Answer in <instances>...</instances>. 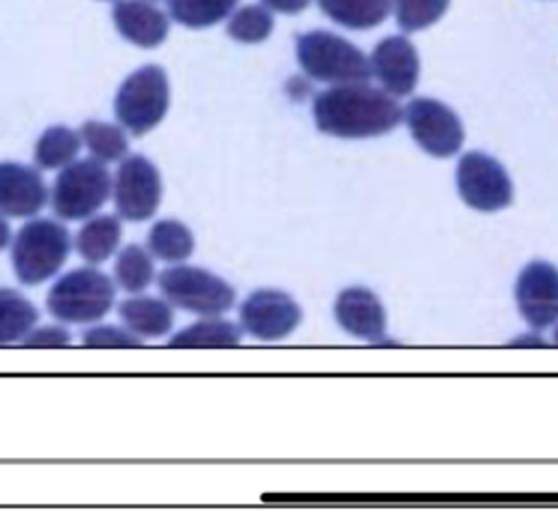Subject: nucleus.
<instances>
[{
    "label": "nucleus",
    "instance_id": "nucleus-9",
    "mask_svg": "<svg viewBox=\"0 0 558 517\" xmlns=\"http://www.w3.org/2000/svg\"><path fill=\"white\" fill-rule=\"evenodd\" d=\"M462 201L477 212H497L512 203V181L506 168L490 155H462L456 172Z\"/></svg>",
    "mask_w": 558,
    "mask_h": 517
},
{
    "label": "nucleus",
    "instance_id": "nucleus-13",
    "mask_svg": "<svg viewBox=\"0 0 558 517\" xmlns=\"http://www.w3.org/2000/svg\"><path fill=\"white\" fill-rule=\"evenodd\" d=\"M373 76L392 96H408L418 81V55L410 39L390 35L381 39L371 55Z\"/></svg>",
    "mask_w": 558,
    "mask_h": 517
},
{
    "label": "nucleus",
    "instance_id": "nucleus-22",
    "mask_svg": "<svg viewBox=\"0 0 558 517\" xmlns=\"http://www.w3.org/2000/svg\"><path fill=\"white\" fill-rule=\"evenodd\" d=\"M242 329L225 318H205L192 323L190 327L177 332L168 345L170 347H233L240 345Z\"/></svg>",
    "mask_w": 558,
    "mask_h": 517
},
{
    "label": "nucleus",
    "instance_id": "nucleus-11",
    "mask_svg": "<svg viewBox=\"0 0 558 517\" xmlns=\"http://www.w3.org/2000/svg\"><path fill=\"white\" fill-rule=\"evenodd\" d=\"M299 303L281 290L262 288L246 297L240 308L242 327L257 340H281L301 323Z\"/></svg>",
    "mask_w": 558,
    "mask_h": 517
},
{
    "label": "nucleus",
    "instance_id": "nucleus-2",
    "mask_svg": "<svg viewBox=\"0 0 558 517\" xmlns=\"http://www.w3.org/2000/svg\"><path fill=\"white\" fill-rule=\"evenodd\" d=\"M296 61L307 76L331 85L368 83L373 76L371 59L357 46L329 31L299 35Z\"/></svg>",
    "mask_w": 558,
    "mask_h": 517
},
{
    "label": "nucleus",
    "instance_id": "nucleus-4",
    "mask_svg": "<svg viewBox=\"0 0 558 517\" xmlns=\"http://www.w3.org/2000/svg\"><path fill=\"white\" fill-rule=\"evenodd\" d=\"M70 253L68 229L50 218H33L20 227L11 247V262L17 279L37 286L50 279Z\"/></svg>",
    "mask_w": 558,
    "mask_h": 517
},
{
    "label": "nucleus",
    "instance_id": "nucleus-23",
    "mask_svg": "<svg viewBox=\"0 0 558 517\" xmlns=\"http://www.w3.org/2000/svg\"><path fill=\"white\" fill-rule=\"evenodd\" d=\"M35 323V305L17 290L0 288V345L24 340Z\"/></svg>",
    "mask_w": 558,
    "mask_h": 517
},
{
    "label": "nucleus",
    "instance_id": "nucleus-20",
    "mask_svg": "<svg viewBox=\"0 0 558 517\" xmlns=\"http://www.w3.org/2000/svg\"><path fill=\"white\" fill-rule=\"evenodd\" d=\"M81 146H83V140L78 131L65 124H54L39 135L35 144V164L41 170L63 168L76 159Z\"/></svg>",
    "mask_w": 558,
    "mask_h": 517
},
{
    "label": "nucleus",
    "instance_id": "nucleus-34",
    "mask_svg": "<svg viewBox=\"0 0 558 517\" xmlns=\"http://www.w3.org/2000/svg\"><path fill=\"white\" fill-rule=\"evenodd\" d=\"M554 342H556V345H558V327H556V329H554Z\"/></svg>",
    "mask_w": 558,
    "mask_h": 517
},
{
    "label": "nucleus",
    "instance_id": "nucleus-14",
    "mask_svg": "<svg viewBox=\"0 0 558 517\" xmlns=\"http://www.w3.org/2000/svg\"><path fill=\"white\" fill-rule=\"evenodd\" d=\"M48 201V188L37 168L0 161V214L22 218L35 216Z\"/></svg>",
    "mask_w": 558,
    "mask_h": 517
},
{
    "label": "nucleus",
    "instance_id": "nucleus-7",
    "mask_svg": "<svg viewBox=\"0 0 558 517\" xmlns=\"http://www.w3.org/2000/svg\"><path fill=\"white\" fill-rule=\"evenodd\" d=\"M157 286L166 301L201 316H218L235 301L231 284L201 266H168L159 273Z\"/></svg>",
    "mask_w": 558,
    "mask_h": 517
},
{
    "label": "nucleus",
    "instance_id": "nucleus-1",
    "mask_svg": "<svg viewBox=\"0 0 558 517\" xmlns=\"http://www.w3.org/2000/svg\"><path fill=\"white\" fill-rule=\"evenodd\" d=\"M316 127L333 137H377L392 131L403 109L390 92L368 83L331 85L314 98Z\"/></svg>",
    "mask_w": 558,
    "mask_h": 517
},
{
    "label": "nucleus",
    "instance_id": "nucleus-6",
    "mask_svg": "<svg viewBox=\"0 0 558 517\" xmlns=\"http://www.w3.org/2000/svg\"><path fill=\"white\" fill-rule=\"evenodd\" d=\"M111 190L113 179L102 161L94 157L74 159L54 179L50 192L52 209L63 220L89 218L107 203Z\"/></svg>",
    "mask_w": 558,
    "mask_h": 517
},
{
    "label": "nucleus",
    "instance_id": "nucleus-21",
    "mask_svg": "<svg viewBox=\"0 0 558 517\" xmlns=\"http://www.w3.org/2000/svg\"><path fill=\"white\" fill-rule=\"evenodd\" d=\"M146 244L148 253L157 260L183 262L194 251V236L183 223L174 218H163L150 227Z\"/></svg>",
    "mask_w": 558,
    "mask_h": 517
},
{
    "label": "nucleus",
    "instance_id": "nucleus-15",
    "mask_svg": "<svg viewBox=\"0 0 558 517\" xmlns=\"http://www.w3.org/2000/svg\"><path fill=\"white\" fill-rule=\"evenodd\" d=\"M338 325L351 336L379 340L386 334V310L377 294L364 286L344 288L333 305Z\"/></svg>",
    "mask_w": 558,
    "mask_h": 517
},
{
    "label": "nucleus",
    "instance_id": "nucleus-16",
    "mask_svg": "<svg viewBox=\"0 0 558 517\" xmlns=\"http://www.w3.org/2000/svg\"><path fill=\"white\" fill-rule=\"evenodd\" d=\"M111 17L118 33L140 48L159 46L170 31L168 15L148 0H118Z\"/></svg>",
    "mask_w": 558,
    "mask_h": 517
},
{
    "label": "nucleus",
    "instance_id": "nucleus-3",
    "mask_svg": "<svg viewBox=\"0 0 558 517\" xmlns=\"http://www.w3.org/2000/svg\"><path fill=\"white\" fill-rule=\"evenodd\" d=\"M113 299V281L94 266H81L68 270L52 284L46 305L63 323H94L111 310Z\"/></svg>",
    "mask_w": 558,
    "mask_h": 517
},
{
    "label": "nucleus",
    "instance_id": "nucleus-24",
    "mask_svg": "<svg viewBox=\"0 0 558 517\" xmlns=\"http://www.w3.org/2000/svg\"><path fill=\"white\" fill-rule=\"evenodd\" d=\"M78 133L94 159L109 164V161H120L126 157L129 142L120 127L100 122V120H87V122H83Z\"/></svg>",
    "mask_w": 558,
    "mask_h": 517
},
{
    "label": "nucleus",
    "instance_id": "nucleus-26",
    "mask_svg": "<svg viewBox=\"0 0 558 517\" xmlns=\"http://www.w3.org/2000/svg\"><path fill=\"white\" fill-rule=\"evenodd\" d=\"M113 277H116V284H120V288L126 292H142L144 288H148V284L155 277V268L148 251L142 249L140 244L124 247L116 257Z\"/></svg>",
    "mask_w": 558,
    "mask_h": 517
},
{
    "label": "nucleus",
    "instance_id": "nucleus-30",
    "mask_svg": "<svg viewBox=\"0 0 558 517\" xmlns=\"http://www.w3.org/2000/svg\"><path fill=\"white\" fill-rule=\"evenodd\" d=\"M22 342L28 347H61L70 342V332L61 325H46L39 329H31Z\"/></svg>",
    "mask_w": 558,
    "mask_h": 517
},
{
    "label": "nucleus",
    "instance_id": "nucleus-27",
    "mask_svg": "<svg viewBox=\"0 0 558 517\" xmlns=\"http://www.w3.org/2000/svg\"><path fill=\"white\" fill-rule=\"evenodd\" d=\"M275 20L266 4H244L229 15L227 33L242 44H259L272 33Z\"/></svg>",
    "mask_w": 558,
    "mask_h": 517
},
{
    "label": "nucleus",
    "instance_id": "nucleus-5",
    "mask_svg": "<svg viewBox=\"0 0 558 517\" xmlns=\"http://www.w3.org/2000/svg\"><path fill=\"white\" fill-rule=\"evenodd\" d=\"M170 105V83L166 70L148 63L131 72L120 85L113 111L118 122L131 135H146L153 131L168 111Z\"/></svg>",
    "mask_w": 558,
    "mask_h": 517
},
{
    "label": "nucleus",
    "instance_id": "nucleus-32",
    "mask_svg": "<svg viewBox=\"0 0 558 517\" xmlns=\"http://www.w3.org/2000/svg\"><path fill=\"white\" fill-rule=\"evenodd\" d=\"M9 242H11V227H9L7 218H4V214H0V251L7 249Z\"/></svg>",
    "mask_w": 558,
    "mask_h": 517
},
{
    "label": "nucleus",
    "instance_id": "nucleus-25",
    "mask_svg": "<svg viewBox=\"0 0 558 517\" xmlns=\"http://www.w3.org/2000/svg\"><path fill=\"white\" fill-rule=\"evenodd\" d=\"M238 0H168L170 15L187 28H207L235 11Z\"/></svg>",
    "mask_w": 558,
    "mask_h": 517
},
{
    "label": "nucleus",
    "instance_id": "nucleus-29",
    "mask_svg": "<svg viewBox=\"0 0 558 517\" xmlns=\"http://www.w3.org/2000/svg\"><path fill=\"white\" fill-rule=\"evenodd\" d=\"M83 345L87 347H140L142 336L133 334L129 327H116V325H98L83 334Z\"/></svg>",
    "mask_w": 558,
    "mask_h": 517
},
{
    "label": "nucleus",
    "instance_id": "nucleus-12",
    "mask_svg": "<svg viewBox=\"0 0 558 517\" xmlns=\"http://www.w3.org/2000/svg\"><path fill=\"white\" fill-rule=\"evenodd\" d=\"M517 305L521 316L534 327H549L558 318V268L534 260L523 266L517 279Z\"/></svg>",
    "mask_w": 558,
    "mask_h": 517
},
{
    "label": "nucleus",
    "instance_id": "nucleus-19",
    "mask_svg": "<svg viewBox=\"0 0 558 517\" xmlns=\"http://www.w3.org/2000/svg\"><path fill=\"white\" fill-rule=\"evenodd\" d=\"M316 2L327 17L353 31H364L381 24L392 9V0H316Z\"/></svg>",
    "mask_w": 558,
    "mask_h": 517
},
{
    "label": "nucleus",
    "instance_id": "nucleus-17",
    "mask_svg": "<svg viewBox=\"0 0 558 517\" xmlns=\"http://www.w3.org/2000/svg\"><path fill=\"white\" fill-rule=\"evenodd\" d=\"M122 323L142 338H159L172 329L174 312L170 301L155 297H133L120 303Z\"/></svg>",
    "mask_w": 558,
    "mask_h": 517
},
{
    "label": "nucleus",
    "instance_id": "nucleus-8",
    "mask_svg": "<svg viewBox=\"0 0 558 517\" xmlns=\"http://www.w3.org/2000/svg\"><path fill=\"white\" fill-rule=\"evenodd\" d=\"M161 175L144 155H129L120 161L113 179L116 212L131 223L150 218L161 203Z\"/></svg>",
    "mask_w": 558,
    "mask_h": 517
},
{
    "label": "nucleus",
    "instance_id": "nucleus-28",
    "mask_svg": "<svg viewBox=\"0 0 558 517\" xmlns=\"http://www.w3.org/2000/svg\"><path fill=\"white\" fill-rule=\"evenodd\" d=\"M392 7L399 28L414 33L438 22L447 11L449 0H392Z\"/></svg>",
    "mask_w": 558,
    "mask_h": 517
},
{
    "label": "nucleus",
    "instance_id": "nucleus-18",
    "mask_svg": "<svg viewBox=\"0 0 558 517\" xmlns=\"http://www.w3.org/2000/svg\"><path fill=\"white\" fill-rule=\"evenodd\" d=\"M122 238V223L118 216L100 214L89 220L76 233V251L89 264H100L113 255Z\"/></svg>",
    "mask_w": 558,
    "mask_h": 517
},
{
    "label": "nucleus",
    "instance_id": "nucleus-10",
    "mask_svg": "<svg viewBox=\"0 0 558 517\" xmlns=\"http://www.w3.org/2000/svg\"><path fill=\"white\" fill-rule=\"evenodd\" d=\"M408 129L414 142L434 157H449L460 151L464 142V129L458 113L440 100L414 98L405 111Z\"/></svg>",
    "mask_w": 558,
    "mask_h": 517
},
{
    "label": "nucleus",
    "instance_id": "nucleus-33",
    "mask_svg": "<svg viewBox=\"0 0 558 517\" xmlns=\"http://www.w3.org/2000/svg\"><path fill=\"white\" fill-rule=\"evenodd\" d=\"M512 345H545V340L536 334H525L523 338H517Z\"/></svg>",
    "mask_w": 558,
    "mask_h": 517
},
{
    "label": "nucleus",
    "instance_id": "nucleus-31",
    "mask_svg": "<svg viewBox=\"0 0 558 517\" xmlns=\"http://www.w3.org/2000/svg\"><path fill=\"white\" fill-rule=\"evenodd\" d=\"M270 11H277V13H286V15H294V13H301L310 0H262Z\"/></svg>",
    "mask_w": 558,
    "mask_h": 517
}]
</instances>
